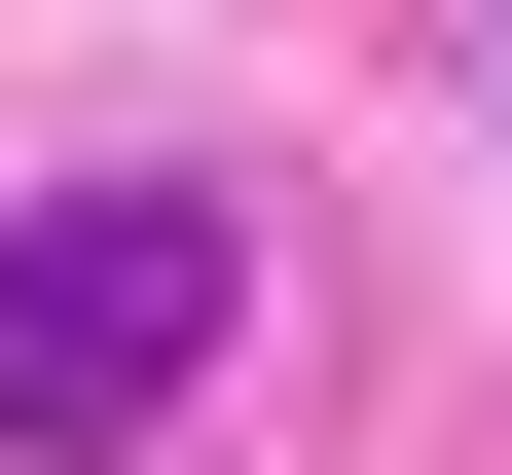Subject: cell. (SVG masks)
I'll list each match as a JSON object with an SVG mask.
<instances>
[{
    "label": "cell",
    "mask_w": 512,
    "mask_h": 475,
    "mask_svg": "<svg viewBox=\"0 0 512 475\" xmlns=\"http://www.w3.org/2000/svg\"><path fill=\"white\" fill-rule=\"evenodd\" d=\"M220 329H256V220H220V183H37V220H0V475L183 439Z\"/></svg>",
    "instance_id": "obj_1"
}]
</instances>
